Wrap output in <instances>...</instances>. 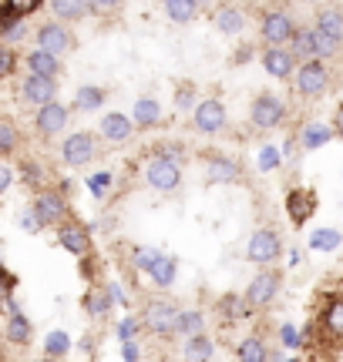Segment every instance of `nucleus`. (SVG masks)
Here are the masks:
<instances>
[{
  "mask_svg": "<svg viewBox=\"0 0 343 362\" xmlns=\"http://www.w3.org/2000/svg\"><path fill=\"white\" fill-rule=\"evenodd\" d=\"M179 315H182V309L172 298H165V296L148 298L145 309H142V325H145L152 336L172 339V336H179Z\"/></svg>",
  "mask_w": 343,
  "mask_h": 362,
  "instance_id": "nucleus-1",
  "label": "nucleus"
},
{
  "mask_svg": "<svg viewBox=\"0 0 343 362\" xmlns=\"http://www.w3.org/2000/svg\"><path fill=\"white\" fill-rule=\"evenodd\" d=\"M145 185L152 188V192H159V194L179 192V185H182V165H179V161H172V158L155 155L145 165Z\"/></svg>",
  "mask_w": 343,
  "mask_h": 362,
  "instance_id": "nucleus-2",
  "label": "nucleus"
},
{
  "mask_svg": "<svg viewBox=\"0 0 343 362\" xmlns=\"http://www.w3.org/2000/svg\"><path fill=\"white\" fill-rule=\"evenodd\" d=\"M296 30L300 27L286 11H266L259 21V37L266 40V47H290Z\"/></svg>",
  "mask_w": 343,
  "mask_h": 362,
  "instance_id": "nucleus-3",
  "label": "nucleus"
},
{
  "mask_svg": "<svg viewBox=\"0 0 343 362\" xmlns=\"http://www.w3.org/2000/svg\"><path fill=\"white\" fill-rule=\"evenodd\" d=\"M249 121L256 131H273L286 121V104L276 94H256V101L249 104Z\"/></svg>",
  "mask_w": 343,
  "mask_h": 362,
  "instance_id": "nucleus-4",
  "label": "nucleus"
},
{
  "mask_svg": "<svg viewBox=\"0 0 343 362\" xmlns=\"http://www.w3.org/2000/svg\"><path fill=\"white\" fill-rule=\"evenodd\" d=\"M333 84V74L327 61H310V64H300L296 67V90L303 98H323Z\"/></svg>",
  "mask_w": 343,
  "mask_h": 362,
  "instance_id": "nucleus-5",
  "label": "nucleus"
},
{
  "mask_svg": "<svg viewBox=\"0 0 343 362\" xmlns=\"http://www.w3.org/2000/svg\"><path fill=\"white\" fill-rule=\"evenodd\" d=\"M279 255H283V238H279L273 228H256L249 238V245H246V259H249L252 265L269 269Z\"/></svg>",
  "mask_w": 343,
  "mask_h": 362,
  "instance_id": "nucleus-6",
  "label": "nucleus"
},
{
  "mask_svg": "<svg viewBox=\"0 0 343 362\" xmlns=\"http://www.w3.org/2000/svg\"><path fill=\"white\" fill-rule=\"evenodd\" d=\"M34 44H38V51H47L54 57H61L74 47V34L67 30V24L61 21H47V24L38 27V34H34Z\"/></svg>",
  "mask_w": 343,
  "mask_h": 362,
  "instance_id": "nucleus-7",
  "label": "nucleus"
},
{
  "mask_svg": "<svg viewBox=\"0 0 343 362\" xmlns=\"http://www.w3.org/2000/svg\"><path fill=\"white\" fill-rule=\"evenodd\" d=\"M94 155H98V144H94L91 131H74V134H67L64 144H61V158H64L67 168H81V165L94 161Z\"/></svg>",
  "mask_w": 343,
  "mask_h": 362,
  "instance_id": "nucleus-8",
  "label": "nucleus"
},
{
  "mask_svg": "<svg viewBox=\"0 0 343 362\" xmlns=\"http://www.w3.org/2000/svg\"><path fill=\"white\" fill-rule=\"evenodd\" d=\"M192 124H196L198 134H223L225 124H229L225 104L219 101V98H206V101H198L196 115H192Z\"/></svg>",
  "mask_w": 343,
  "mask_h": 362,
  "instance_id": "nucleus-9",
  "label": "nucleus"
},
{
  "mask_svg": "<svg viewBox=\"0 0 343 362\" xmlns=\"http://www.w3.org/2000/svg\"><path fill=\"white\" fill-rule=\"evenodd\" d=\"M279 285H283L279 272L276 269H263L249 285H246V292H242V296H246V302H249L252 309H266V305L279 296Z\"/></svg>",
  "mask_w": 343,
  "mask_h": 362,
  "instance_id": "nucleus-10",
  "label": "nucleus"
},
{
  "mask_svg": "<svg viewBox=\"0 0 343 362\" xmlns=\"http://www.w3.org/2000/svg\"><path fill=\"white\" fill-rule=\"evenodd\" d=\"M30 208L38 211V218L44 221V228L47 225H64L67 218V202H64V192H54V188H44V192L34 194V202H30Z\"/></svg>",
  "mask_w": 343,
  "mask_h": 362,
  "instance_id": "nucleus-11",
  "label": "nucleus"
},
{
  "mask_svg": "<svg viewBox=\"0 0 343 362\" xmlns=\"http://www.w3.org/2000/svg\"><path fill=\"white\" fill-rule=\"evenodd\" d=\"M67 117H71L67 104L54 101V104H47V107H40V111H38V117H34V128H38V134L44 138V141H51V138H57V134L67 128Z\"/></svg>",
  "mask_w": 343,
  "mask_h": 362,
  "instance_id": "nucleus-12",
  "label": "nucleus"
},
{
  "mask_svg": "<svg viewBox=\"0 0 343 362\" xmlns=\"http://www.w3.org/2000/svg\"><path fill=\"white\" fill-rule=\"evenodd\" d=\"M57 245L64 248V252H71L74 259H84L91 252V232L81 221H64L57 228Z\"/></svg>",
  "mask_w": 343,
  "mask_h": 362,
  "instance_id": "nucleus-13",
  "label": "nucleus"
},
{
  "mask_svg": "<svg viewBox=\"0 0 343 362\" xmlns=\"http://www.w3.org/2000/svg\"><path fill=\"white\" fill-rule=\"evenodd\" d=\"M21 94H24L27 104H34V107H47V104L57 101V81L51 78H40V74H27L24 84H21Z\"/></svg>",
  "mask_w": 343,
  "mask_h": 362,
  "instance_id": "nucleus-14",
  "label": "nucleus"
},
{
  "mask_svg": "<svg viewBox=\"0 0 343 362\" xmlns=\"http://www.w3.org/2000/svg\"><path fill=\"white\" fill-rule=\"evenodd\" d=\"M259 61H263L266 74H269V78H276V81H286L293 71L300 67L296 64V54H293L290 47H266Z\"/></svg>",
  "mask_w": 343,
  "mask_h": 362,
  "instance_id": "nucleus-15",
  "label": "nucleus"
},
{
  "mask_svg": "<svg viewBox=\"0 0 343 362\" xmlns=\"http://www.w3.org/2000/svg\"><path fill=\"white\" fill-rule=\"evenodd\" d=\"M98 131H101V138H105L108 144H125V141H132L135 121L128 115H121V111H108V115L101 117Z\"/></svg>",
  "mask_w": 343,
  "mask_h": 362,
  "instance_id": "nucleus-16",
  "label": "nucleus"
},
{
  "mask_svg": "<svg viewBox=\"0 0 343 362\" xmlns=\"http://www.w3.org/2000/svg\"><path fill=\"white\" fill-rule=\"evenodd\" d=\"M239 178H242V168H239L232 158L215 155L206 161V181L209 185H236Z\"/></svg>",
  "mask_w": 343,
  "mask_h": 362,
  "instance_id": "nucleus-17",
  "label": "nucleus"
},
{
  "mask_svg": "<svg viewBox=\"0 0 343 362\" xmlns=\"http://www.w3.org/2000/svg\"><path fill=\"white\" fill-rule=\"evenodd\" d=\"M212 24H215V30H219V34H225V37H236V34H242V30H246V11H242V7H236V4H223V7L215 11V17H212Z\"/></svg>",
  "mask_w": 343,
  "mask_h": 362,
  "instance_id": "nucleus-18",
  "label": "nucleus"
},
{
  "mask_svg": "<svg viewBox=\"0 0 343 362\" xmlns=\"http://www.w3.org/2000/svg\"><path fill=\"white\" fill-rule=\"evenodd\" d=\"M290 51L296 54V61L300 64H310V61H320V34L317 27H300L296 30V37H293Z\"/></svg>",
  "mask_w": 343,
  "mask_h": 362,
  "instance_id": "nucleus-19",
  "label": "nucleus"
},
{
  "mask_svg": "<svg viewBox=\"0 0 343 362\" xmlns=\"http://www.w3.org/2000/svg\"><path fill=\"white\" fill-rule=\"evenodd\" d=\"M313 27L323 37H330L337 47H343V7H320Z\"/></svg>",
  "mask_w": 343,
  "mask_h": 362,
  "instance_id": "nucleus-20",
  "label": "nucleus"
},
{
  "mask_svg": "<svg viewBox=\"0 0 343 362\" xmlns=\"http://www.w3.org/2000/svg\"><path fill=\"white\" fill-rule=\"evenodd\" d=\"M215 309H219V315H223L225 322H242V319H249L252 305L246 302V296H239V292H229V296H223L219 302H215Z\"/></svg>",
  "mask_w": 343,
  "mask_h": 362,
  "instance_id": "nucleus-21",
  "label": "nucleus"
},
{
  "mask_svg": "<svg viewBox=\"0 0 343 362\" xmlns=\"http://www.w3.org/2000/svg\"><path fill=\"white\" fill-rule=\"evenodd\" d=\"M333 138H337L333 124H323V121H310V124L300 131V144H303L306 151H317L323 144H330Z\"/></svg>",
  "mask_w": 343,
  "mask_h": 362,
  "instance_id": "nucleus-22",
  "label": "nucleus"
},
{
  "mask_svg": "<svg viewBox=\"0 0 343 362\" xmlns=\"http://www.w3.org/2000/svg\"><path fill=\"white\" fill-rule=\"evenodd\" d=\"M286 208H290L293 225H303V221L313 215V208H317V198H313V192H303V188H296V192L286 194Z\"/></svg>",
  "mask_w": 343,
  "mask_h": 362,
  "instance_id": "nucleus-23",
  "label": "nucleus"
},
{
  "mask_svg": "<svg viewBox=\"0 0 343 362\" xmlns=\"http://www.w3.org/2000/svg\"><path fill=\"white\" fill-rule=\"evenodd\" d=\"M132 121H135V128H155V124H162V104L155 98H138L132 111Z\"/></svg>",
  "mask_w": 343,
  "mask_h": 362,
  "instance_id": "nucleus-24",
  "label": "nucleus"
},
{
  "mask_svg": "<svg viewBox=\"0 0 343 362\" xmlns=\"http://www.w3.org/2000/svg\"><path fill=\"white\" fill-rule=\"evenodd\" d=\"M27 67H30V74L57 81V74H61V57H54V54H47V51H30L27 54Z\"/></svg>",
  "mask_w": 343,
  "mask_h": 362,
  "instance_id": "nucleus-25",
  "label": "nucleus"
},
{
  "mask_svg": "<svg viewBox=\"0 0 343 362\" xmlns=\"http://www.w3.org/2000/svg\"><path fill=\"white\" fill-rule=\"evenodd\" d=\"M4 336L11 346H27L30 336H34V325L27 319L24 312H17V315H7V325H4Z\"/></svg>",
  "mask_w": 343,
  "mask_h": 362,
  "instance_id": "nucleus-26",
  "label": "nucleus"
},
{
  "mask_svg": "<svg viewBox=\"0 0 343 362\" xmlns=\"http://www.w3.org/2000/svg\"><path fill=\"white\" fill-rule=\"evenodd\" d=\"M182 359H185V362H212V359H215V342H212L209 336L185 339Z\"/></svg>",
  "mask_w": 343,
  "mask_h": 362,
  "instance_id": "nucleus-27",
  "label": "nucleus"
},
{
  "mask_svg": "<svg viewBox=\"0 0 343 362\" xmlns=\"http://www.w3.org/2000/svg\"><path fill=\"white\" fill-rule=\"evenodd\" d=\"M51 13L54 21H81V17H88L91 13V4H84V0H54L51 4Z\"/></svg>",
  "mask_w": 343,
  "mask_h": 362,
  "instance_id": "nucleus-28",
  "label": "nucleus"
},
{
  "mask_svg": "<svg viewBox=\"0 0 343 362\" xmlns=\"http://www.w3.org/2000/svg\"><path fill=\"white\" fill-rule=\"evenodd\" d=\"M236 359L239 362H269V349L259 336H246L236 346Z\"/></svg>",
  "mask_w": 343,
  "mask_h": 362,
  "instance_id": "nucleus-29",
  "label": "nucleus"
},
{
  "mask_svg": "<svg viewBox=\"0 0 343 362\" xmlns=\"http://www.w3.org/2000/svg\"><path fill=\"white\" fill-rule=\"evenodd\" d=\"M179 336H182V339L206 336V312L182 309V315H179Z\"/></svg>",
  "mask_w": 343,
  "mask_h": 362,
  "instance_id": "nucleus-30",
  "label": "nucleus"
},
{
  "mask_svg": "<svg viewBox=\"0 0 343 362\" xmlns=\"http://www.w3.org/2000/svg\"><path fill=\"white\" fill-rule=\"evenodd\" d=\"M162 255H165V252H159V248L138 245V248L132 252V269H135V272H145V275H152V272H155V265L162 262Z\"/></svg>",
  "mask_w": 343,
  "mask_h": 362,
  "instance_id": "nucleus-31",
  "label": "nucleus"
},
{
  "mask_svg": "<svg viewBox=\"0 0 343 362\" xmlns=\"http://www.w3.org/2000/svg\"><path fill=\"white\" fill-rule=\"evenodd\" d=\"M175 275H179V262L172 259V255H162V262L155 265V272H152L148 279H152V282L165 292V288H172V285H175Z\"/></svg>",
  "mask_w": 343,
  "mask_h": 362,
  "instance_id": "nucleus-32",
  "label": "nucleus"
},
{
  "mask_svg": "<svg viewBox=\"0 0 343 362\" xmlns=\"http://www.w3.org/2000/svg\"><path fill=\"white\" fill-rule=\"evenodd\" d=\"M67 352H71V336H67V332L54 329V332L44 336V356H47V359H64Z\"/></svg>",
  "mask_w": 343,
  "mask_h": 362,
  "instance_id": "nucleus-33",
  "label": "nucleus"
},
{
  "mask_svg": "<svg viewBox=\"0 0 343 362\" xmlns=\"http://www.w3.org/2000/svg\"><path fill=\"white\" fill-rule=\"evenodd\" d=\"M198 11H202V7H198L196 0H169V4H165V13H169L172 24H189Z\"/></svg>",
  "mask_w": 343,
  "mask_h": 362,
  "instance_id": "nucleus-34",
  "label": "nucleus"
},
{
  "mask_svg": "<svg viewBox=\"0 0 343 362\" xmlns=\"http://www.w3.org/2000/svg\"><path fill=\"white\" fill-rule=\"evenodd\" d=\"M74 104L81 111H98L105 104V88H94V84H81L78 94H74Z\"/></svg>",
  "mask_w": 343,
  "mask_h": 362,
  "instance_id": "nucleus-35",
  "label": "nucleus"
},
{
  "mask_svg": "<svg viewBox=\"0 0 343 362\" xmlns=\"http://www.w3.org/2000/svg\"><path fill=\"white\" fill-rule=\"evenodd\" d=\"M343 245V235L337 228H317L313 238H310V248L313 252H337Z\"/></svg>",
  "mask_w": 343,
  "mask_h": 362,
  "instance_id": "nucleus-36",
  "label": "nucleus"
},
{
  "mask_svg": "<svg viewBox=\"0 0 343 362\" xmlns=\"http://www.w3.org/2000/svg\"><path fill=\"white\" fill-rule=\"evenodd\" d=\"M283 151H279L276 144H263L259 148V158H256V168L259 171H276V168H283Z\"/></svg>",
  "mask_w": 343,
  "mask_h": 362,
  "instance_id": "nucleus-37",
  "label": "nucleus"
},
{
  "mask_svg": "<svg viewBox=\"0 0 343 362\" xmlns=\"http://www.w3.org/2000/svg\"><path fill=\"white\" fill-rule=\"evenodd\" d=\"M111 305H115V298H111V292H88L84 296V309L91 312V315H108L111 312Z\"/></svg>",
  "mask_w": 343,
  "mask_h": 362,
  "instance_id": "nucleus-38",
  "label": "nucleus"
},
{
  "mask_svg": "<svg viewBox=\"0 0 343 362\" xmlns=\"http://www.w3.org/2000/svg\"><path fill=\"white\" fill-rule=\"evenodd\" d=\"M13 148H17V128H13L11 117H0V155H4V161L13 155Z\"/></svg>",
  "mask_w": 343,
  "mask_h": 362,
  "instance_id": "nucleus-39",
  "label": "nucleus"
},
{
  "mask_svg": "<svg viewBox=\"0 0 343 362\" xmlns=\"http://www.w3.org/2000/svg\"><path fill=\"white\" fill-rule=\"evenodd\" d=\"M323 325H327V329H330L333 336H343V298L337 296L330 302V305H327V315H323Z\"/></svg>",
  "mask_w": 343,
  "mask_h": 362,
  "instance_id": "nucleus-40",
  "label": "nucleus"
},
{
  "mask_svg": "<svg viewBox=\"0 0 343 362\" xmlns=\"http://www.w3.org/2000/svg\"><path fill=\"white\" fill-rule=\"evenodd\" d=\"M196 107H198V101H196V88L192 84H179L175 88V111H192L196 115Z\"/></svg>",
  "mask_w": 343,
  "mask_h": 362,
  "instance_id": "nucleus-41",
  "label": "nucleus"
},
{
  "mask_svg": "<svg viewBox=\"0 0 343 362\" xmlns=\"http://www.w3.org/2000/svg\"><path fill=\"white\" fill-rule=\"evenodd\" d=\"M111 171H98V175H91V178H88V192H91V198H98V202H101V198H105L108 192H111Z\"/></svg>",
  "mask_w": 343,
  "mask_h": 362,
  "instance_id": "nucleus-42",
  "label": "nucleus"
},
{
  "mask_svg": "<svg viewBox=\"0 0 343 362\" xmlns=\"http://www.w3.org/2000/svg\"><path fill=\"white\" fill-rule=\"evenodd\" d=\"M138 329H142V319L128 315V319H121L118 322V339L121 342H135V339H138Z\"/></svg>",
  "mask_w": 343,
  "mask_h": 362,
  "instance_id": "nucleus-43",
  "label": "nucleus"
},
{
  "mask_svg": "<svg viewBox=\"0 0 343 362\" xmlns=\"http://www.w3.org/2000/svg\"><path fill=\"white\" fill-rule=\"evenodd\" d=\"M17 225L24 228V232H30V235H38V232H44V221L38 218V211L34 208H24V215L17 218Z\"/></svg>",
  "mask_w": 343,
  "mask_h": 362,
  "instance_id": "nucleus-44",
  "label": "nucleus"
},
{
  "mask_svg": "<svg viewBox=\"0 0 343 362\" xmlns=\"http://www.w3.org/2000/svg\"><path fill=\"white\" fill-rule=\"evenodd\" d=\"M279 339H283V346H286V349H300L303 332H300L296 325H283V329H279Z\"/></svg>",
  "mask_w": 343,
  "mask_h": 362,
  "instance_id": "nucleus-45",
  "label": "nucleus"
},
{
  "mask_svg": "<svg viewBox=\"0 0 343 362\" xmlns=\"http://www.w3.org/2000/svg\"><path fill=\"white\" fill-rule=\"evenodd\" d=\"M13 67H17V54L11 47H0V78H13Z\"/></svg>",
  "mask_w": 343,
  "mask_h": 362,
  "instance_id": "nucleus-46",
  "label": "nucleus"
},
{
  "mask_svg": "<svg viewBox=\"0 0 343 362\" xmlns=\"http://www.w3.org/2000/svg\"><path fill=\"white\" fill-rule=\"evenodd\" d=\"M11 185H13V168H11V161H0V192H11Z\"/></svg>",
  "mask_w": 343,
  "mask_h": 362,
  "instance_id": "nucleus-47",
  "label": "nucleus"
},
{
  "mask_svg": "<svg viewBox=\"0 0 343 362\" xmlns=\"http://www.w3.org/2000/svg\"><path fill=\"white\" fill-rule=\"evenodd\" d=\"M24 178H27V185H34L38 192H44V188H40V168L38 165H24Z\"/></svg>",
  "mask_w": 343,
  "mask_h": 362,
  "instance_id": "nucleus-48",
  "label": "nucleus"
},
{
  "mask_svg": "<svg viewBox=\"0 0 343 362\" xmlns=\"http://www.w3.org/2000/svg\"><path fill=\"white\" fill-rule=\"evenodd\" d=\"M121 359L125 362H142L138 359V342H121Z\"/></svg>",
  "mask_w": 343,
  "mask_h": 362,
  "instance_id": "nucleus-49",
  "label": "nucleus"
},
{
  "mask_svg": "<svg viewBox=\"0 0 343 362\" xmlns=\"http://www.w3.org/2000/svg\"><path fill=\"white\" fill-rule=\"evenodd\" d=\"M108 292H111V298H115L118 305H128V296L121 292V285H118V282H111V285H108Z\"/></svg>",
  "mask_w": 343,
  "mask_h": 362,
  "instance_id": "nucleus-50",
  "label": "nucleus"
},
{
  "mask_svg": "<svg viewBox=\"0 0 343 362\" xmlns=\"http://www.w3.org/2000/svg\"><path fill=\"white\" fill-rule=\"evenodd\" d=\"M333 131H337V138H343V104L337 107V115H333Z\"/></svg>",
  "mask_w": 343,
  "mask_h": 362,
  "instance_id": "nucleus-51",
  "label": "nucleus"
},
{
  "mask_svg": "<svg viewBox=\"0 0 343 362\" xmlns=\"http://www.w3.org/2000/svg\"><path fill=\"white\" fill-rule=\"evenodd\" d=\"M118 4H91V13H115Z\"/></svg>",
  "mask_w": 343,
  "mask_h": 362,
  "instance_id": "nucleus-52",
  "label": "nucleus"
},
{
  "mask_svg": "<svg viewBox=\"0 0 343 362\" xmlns=\"http://www.w3.org/2000/svg\"><path fill=\"white\" fill-rule=\"evenodd\" d=\"M252 47H239V54H236V57H232V61H236V64H246V61H249V57H252Z\"/></svg>",
  "mask_w": 343,
  "mask_h": 362,
  "instance_id": "nucleus-53",
  "label": "nucleus"
},
{
  "mask_svg": "<svg viewBox=\"0 0 343 362\" xmlns=\"http://www.w3.org/2000/svg\"><path fill=\"white\" fill-rule=\"evenodd\" d=\"M290 265L293 269H296V265H303V252H300V248H293L290 252Z\"/></svg>",
  "mask_w": 343,
  "mask_h": 362,
  "instance_id": "nucleus-54",
  "label": "nucleus"
},
{
  "mask_svg": "<svg viewBox=\"0 0 343 362\" xmlns=\"http://www.w3.org/2000/svg\"><path fill=\"white\" fill-rule=\"evenodd\" d=\"M340 298H343V282H340Z\"/></svg>",
  "mask_w": 343,
  "mask_h": 362,
  "instance_id": "nucleus-55",
  "label": "nucleus"
},
{
  "mask_svg": "<svg viewBox=\"0 0 343 362\" xmlns=\"http://www.w3.org/2000/svg\"><path fill=\"white\" fill-rule=\"evenodd\" d=\"M40 362H54V359H40Z\"/></svg>",
  "mask_w": 343,
  "mask_h": 362,
  "instance_id": "nucleus-56",
  "label": "nucleus"
},
{
  "mask_svg": "<svg viewBox=\"0 0 343 362\" xmlns=\"http://www.w3.org/2000/svg\"><path fill=\"white\" fill-rule=\"evenodd\" d=\"M290 362H296V359H290Z\"/></svg>",
  "mask_w": 343,
  "mask_h": 362,
  "instance_id": "nucleus-57",
  "label": "nucleus"
}]
</instances>
